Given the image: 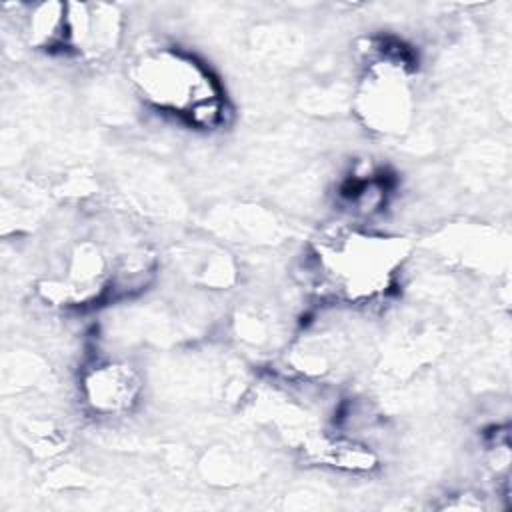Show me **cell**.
Returning a JSON list of instances; mask_svg holds the SVG:
<instances>
[{
    "mask_svg": "<svg viewBox=\"0 0 512 512\" xmlns=\"http://www.w3.org/2000/svg\"><path fill=\"white\" fill-rule=\"evenodd\" d=\"M406 256L408 244L398 236L338 226L310 244L304 270L318 296L348 306H370L392 292Z\"/></svg>",
    "mask_w": 512,
    "mask_h": 512,
    "instance_id": "6da1fadb",
    "label": "cell"
},
{
    "mask_svg": "<svg viewBox=\"0 0 512 512\" xmlns=\"http://www.w3.org/2000/svg\"><path fill=\"white\" fill-rule=\"evenodd\" d=\"M130 82L138 96L160 114L196 130L226 124L228 106L222 84L196 56L176 46H146L130 62Z\"/></svg>",
    "mask_w": 512,
    "mask_h": 512,
    "instance_id": "7a4b0ae2",
    "label": "cell"
},
{
    "mask_svg": "<svg viewBox=\"0 0 512 512\" xmlns=\"http://www.w3.org/2000/svg\"><path fill=\"white\" fill-rule=\"evenodd\" d=\"M360 76L354 112L382 136L402 134L414 112V56L396 38L376 36L360 48Z\"/></svg>",
    "mask_w": 512,
    "mask_h": 512,
    "instance_id": "3957f363",
    "label": "cell"
},
{
    "mask_svg": "<svg viewBox=\"0 0 512 512\" xmlns=\"http://www.w3.org/2000/svg\"><path fill=\"white\" fill-rule=\"evenodd\" d=\"M120 14L106 4H66L60 34V54L80 60H100L114 52L122 36Z\"/></svg>",
    "mask_w": 512,
    "mask_h": 512,
    "instance_id": "277c9868",
    "label": "cell"
},
{
    "mask_svg": "<svg viewBox=\"0 0 512 512\" xmlns=\"http://www.w3.org/2000/svg\"><path fill=\"white\" fill-rule=\"evenodd\" d=\"M142 378L124 360H98L80 378V396L98 416L128 414L140 400Z\"/></svg>",
    "mask_w": 512,
    "mask_h": 512,
    "instance_id": "5b68a950",
    "label": "cell"
}]
</instances>
